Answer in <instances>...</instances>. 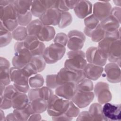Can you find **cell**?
I'll use <instances>...</instances> for the list:
<instances>
[{"label": "cell", "mask_w": 121, "mask_h": 121, "mask_svg": "<svg viewBox=\"0 0 121 121\" xmlns=\"http://www.w3.org/2000/svg\"><path fill=\"white\" fill-rule=\"evenodd\" d=\"M14 54L12 60L13 66L21 69L30 63L33 56L26 47L24 42H17L14 46Z\"/></svg>", "instance_id": "cell-1"}, {"label": "cell", "mask_w": 121, "mask_h": 121, "mask_svg": "<svg viewBox=\"0 0 121 121\" xmlns=\"http://www.w3.org/2000/svg\"><path fill=\"white\" fill-rule=\"evenodd\" d=\"M68 58L66 60L64 67L74 71L83 70L87 64L85 53L82 51H69L67 54Z\"/></svg>", "instance_id": "cell-2"}, {"label": "cell", "mask_w": 121, "mask_h": 121, "mask_svg": "<svg viewBox=\"0 0 121 121\" xmlns=\"http://www.w3.org/2000/svg\"><path fill=\"white\" fill-rule=\"evenodd\" d=\"M70 100H68L54 94L48 101L47 112L51 116H57L64 113L68 109Z\"/></svg>", "instance_id": "cell-3"}, {"label": "cell", "mask_w": 121, "mask_h": 121, "mask_svg": "<svg viewBox=\"0 0 121 121\" xmlns=\"http://www.w3.org/2000/svg\"><path fill=\"white\" fill-rule=\"evenodd\" d=\"M65 52V46L53 43L45 48L42 56L46 64H52L61 60Z\"/></svg>", "instance_id": "cell-4"}, {"label": "cell", "mask_w": 121, "mask_h": 121, "mask_svg": "<svg viewBox=\"0 0 121 121\" xmlns=\"http://www.w3.org/2000/svg\"><path fill=\"white\" fill-rule=\"evenodd\" d=\"M84 78L85 77L83 70L74 71L64 67L61 69L56 74V81L58 86L68 82L77 83Z\"/></svg>", "instance_id": "cell-5"}, {"label": "cell", "mask_w": 121, "mask_h": 121, "mask_svg": "<svg viewBox=\"0 0 121 121\" xmlns=\"http://www.w3.org/2000/svg\"><path fill=\"white\" fill-rule=\"evenodd\" d=\"M10 77L11 81L13 83V85L19 92L27 93L30 87L28 84V78L24 76L20 69L14 67L10 68Z\"/></svg>", "instance_id": "cell-6"}, {"label": "cell", "mask_w": 121, "mask_h": 121, "mask_svg": "<svg viewBox=\"0 0 121 121\" xmlns=\"http://www.w3.org/2000/svg\"><path fill=\"white\" fill-rule=\"evenodd\" d=\"M68 41L67 47L70 51L80 50L83 47L86 41V36L84 34L77 30H71L68 35Z\"/></svg>", "instance_id": "cell-7"}, {"label": "cell", "mask_w": 121, "mask_h": 121, "mask_svg": "<svg viewBox=\"0 0 121 121\" xmlns=\"http://www.w3.org/2000/svg\"><path fill=\"white\" fill-rule=\"evenodd\" d=\"M94 93L97 97L98 103L101 104L109 102L112 98V95L109 84L104 82H98L94 86Z\"/></svg>", "instance_id": "cell-8"}, {"label": "cell", "mask_w": 121, "mask_h": 121, "mask_svg": "<svg viewBox=\"0 0 121 121\" xmlns=\"http://www.w3.org/2000/svg\"><path fill=\"white\" fill-rule=\"evenodd\" d=\"M26 47L30 51L33 56L42 55L45 49L43 42L33 35H28L24 41Z\"/></svg>", "instance_id": "cell-9"}, {"label": "cell", "mask_w": 121, "mask_h": 121, "mask_svg": "<svg viewBox=\"0 0 121 121\" xmlns=\"http://www.w3.org/2000/svg\"><path fill=\"white\" fill-rule=\"evenodd\" d=\"M121 104L106 103L102 106L104 120L113 121L121 120Z\"/></svg>", "instance_id": "cell-10"}, {"label": "cell", "mask_w": 121, "mask_h": 121, "mask_svg": "<svg viewBox=\"0 0 121 121\" xmlns=\"http://www.w3.org/2000/svg\"><path fill=\"white\" fill-rule=\"evenodd\" d=\"M86 59L87 63L103 67L105 65L107 58L102 54L97 47H89L85 53Z\"/></svg>", "instance_id": "cell-11"}, {"label": "cell", "mask_w": 121, "mask_h": 121, "mask_svg": "<svg viewBox=\"0 0 121 121\" xmlns=\"http://www.w3.org/2000/svg\"><path fill=\"white\" fill-rule=\"evenodd\" d=\"M95 94L93 91L86 92L77 90L71 101L80 109L89 105L93 101Z\"/></svg>", "instance_id": "cell-12"}, {"label": "cell", "mask_w": 121, "mask_h": 121, "mask_svg": "<svg viewBox=\"0 0 121 121\" xmlns=\"http://www.w3.org/2000/svg\"><path fill=\"white\" fill-rule=\"evenodd\" d=\"M61 17V12L57 9L51 8L47 9L39 17V19L43 25L58 26Z\"/></svg>", "instance_id": "cell-13"}, {"label": "cell", "mask_w": 121, "mask_h": 121, "mask_svg": "<svg viewBox=\"0 0 121 121\" xmlns=\"http://www.w3.org/2000/svg\"><path fill=\"white\" fill-rule=\"evenodd\" d=\"M56 0H33L30 11L33 16L39 17L47 9H55Z\"/></svg>", "instance_id": "cell-14"}, {"label": "cell", "mask_w": 121, "mask_h": 121, "mask_svg": "<svg viewBox=\"0 0 121 121\" xmlns=\"http://www.w3.org/2000/svg\"><path fill=\"white\" fill-rule=\"evenodd\" d=\"M112 8V5L109 1H99L93 6L92 14L100 22L109 17Z\"/></svg>", "instance_id": "cell-15"}, {"label": "cell", "mask_w": 121, "mask_h": 121, "mask_svg": "<svg viewBox=\"0 0 121 121\" xmlns=\"http://www.w3.org/2000/svg\"><path fill=\"white\" fill-rule=\"evenodd\" d=\"M76 91V83L68 82L59 85L55 88V94L64 99L71 100Z\"/></svg>", "instance_id": "cell-16"}, {"label": "cell", "mask_w": 121, "mask_h": 121, "mask_svg": "<svg viewBox=\"0 0 121 121\" xmlns=\"http://www.w3.org/2000/svg\"><path fill=\"white\" fill-rule=\"evenodd\" d=\"M107 81L111 83H118L121 80L120 67L116 63L110 62L105 64L104 68Z\"/></svg>", "instance_id": "cell-17"}, {"label": "cell", "mask_w": 121, "mask_h": 121, "mask_svg": "<svg viewBox=\"0 0 121 121\" xmlns=\"http://www.w3.org/2000/svg\"><path fill=\"white\" fill-rule=\"evenodd\" d=\"M121 39L113 41L111 43L108 53L107 60L110 62L116 63L120 67L121 57Z\"/></svg>", "instance_id": "cell-18"}, {"label": "cell", "mask_w": 121, "mask_h": 121, "mask_svg": "<svg viewBox=\"0 0 121 121\" xmlns=\"http://www.w3.org/2000/svg\"><path fill=\"white\" fill-rule=\"evenodd\" d=\"M73 10L78 17L84 19L92 14L93 5L89 0H80Z\"/></svg>", "instance_id": "cell-19"}, {"label": "cell", "mask_w": 121, "mask_h": 121, "mask_svg": "<svg viewBox=\"0 0 121 121\" xmlns=\"http://www.w3.org/2000/svg\"><path fill=\"white\" fill-rule=\"evenodd\" d=\"M10 63L4 57L0 58V83L7 86L10 83Z\"/></svg>", "instance_id": "cell-20"}, {"label": "cell", "mask_w": 121, "mask_h": 121, "mask_svg": "<svg viewBox=\"0 0 121 121\" xmlns=\"http://www.w3.org/2000/svg\"><path fill=\"white\" fill-rule=\"evenodd\" d=\"M103 71V67L89 63H87L83 69L85 78L92 81L97 80L102 75Z\"/></svg>", "instance_id": "cell-21"}, {"label": "cell", "mask_w": 121, "mask_h": 121, "mask_svg": "<svg viewBox=\"0 0 121 121\" xmlns=\"http://www.w3.org/2000/svg\"><path fill=\"white\" fill-rule=\"evenodd\" d=\"M17 12L12 2L6 6H0V20L5 22L17 20Z\"/></svg>", "instance_id": "cell-22"}, {"label": "cell", "mask_w": 121, "mask_h": 121, "mask_svg": "<svg viewBox=\"0 0 121 121\" xmlns=\"http://www.w3.org/2000/svg\"><path fill=\"white\" fill-rule=\"evenodd\" d=\"M12 108L14 109H22L26 107L29 103V100L26 93L19 91L16 92L12 99Z\"/></svg>", "instance_id": "cell-23"}, {"label": "cell", "mask_w": 121, "mask_h": 121, "mask_svg": "<svg viewBox=\"0 0 121 121\" xmlns=\"http://www.w3.org/2000/svg\"><path fill=\"white\" fill-rule=\"evenodd\" d=\"M55 35L53 26L43 25L36 37L41 42H49L54 39Z\"/></svg>", "instance_id": "cell-24"}, {"label": "cell", "mask_w": 121, "mask_h": 121, "mask_svg": "<svg viewBox=\"0 0 121 121\" xmlns=\"http://www.w3.org/2000/svg\"><path fill=\"white\" fill-rule=\"evenodd\" d=\"M88 112L91 119V121H104L102 105L100 103H95L91 104L89 108Z\"/></svg>", "instance_id": "cell-25"}, {"label": "cell", "mask_w": 121, "mask_h": 121, "mask_svg": "<svg viewBox=\"0 0 121 121\" xmlns=\"http://www.w3.org/2000/svg\"><path fill=\"white\" fill-rule=\"evenodd\" d=\"M100 25L106 33H113L120 27V24L109 16L100 21Z\"/></svg>", "instance_id": "cell-26"}, {"label": "cell", "mask_w": 121, "mask_h": 121, "mask_svg": "<svg viewBox=\"0 0 121 121\" xmlns=\"http://www.w3.org/2000/svg\"><path fill=\"white\" fill-rule=\"evenodd\" d=\"M13 113L16 121H28L30 116L34 113L29 103L24 108L22 109H14Z\"/></svg>", "instance_id": "cell-27"}, {"label": "cell", "mask_w": 121, "mask_h": 121, "mask_svg": "<svg viewBox=\"0 0 121 121\" xmlns=\"http://www.w3.org/2000/svg\"><path fill=\"white\" fill-rule=\"evenodd\" d=\"M32 0H12V4L17 13L25 15L30 11Z\"/></svg>", "instance_id": "cell-28"}, {"label": "cell", "mask_w": 121, "mask_h": 121, "mask_svg": "<svg viewBox=\"0 0 121 121\" xmlns=\"http://www.w3.org/2000/svg\"><path fill=\"white\" fill-rule=\"evenodd\" d=\"M48 101L42 99L37 98L29 101L31 109L34 113H42L47 110Z\"/></svg>", "instance_id": "cell-29"}, {"label": "cell", "mask_w": 121, "mask_h": 121, "mask_svg": "<svg viewBox=\"0 0 121 121\" xmlns=\"http://www.w3.org/2000/svg\"><path fill=\"white\" fill-rule=\"evenodd\" d=\"M13 39L10 31L7 29L2 23H0V46L1 48L9 45Z\"/></svg>", "instance_id": "cell-30"}, {"label": "cell", "mask_w": 121, "mask_h": 121, "mask_svg": "<svg viewBox=\"0 0 121 121\" xmlns=\"http://www.w3.org/2000/svg\"><path fill=\"white\" fill-rule=\"evenodd\" d=\"M43 25L42 22L39 19L32 20L26 26L28 35L36 36Z\"/></svg>", "instance_id": "cell-31"}, {"label": "cell", "mask_w": 121, "mask_h": 121, "mask_svg": "<svg viewBox=\"0 0 121 121\" xmlns=\"http://www.w3.org/2000/svg\"><path fill=\"white\" fill-rule=\"evenodd\" d=\"M11 34L13 39L17 42L24 41L28 35L26 27L20 26H18Z\"/></svg>", "instance_id": "cell-32"}, {"label": "cell", "mask_w": 121, "mask_h": 121, "mask_svg": "<svg viewBox=\"0 0 121 121\" xmlns=\"http://www.w3.org/2000/svg\"><path fill=\"white\" fill-rule=\"evenodd\" d=\"M44 83V79L42 75L37 73L28 78V84L30 88H40L43 86Z\"/></svg>", "instance_id": "cell-33"}, {"label": "cell", "mask_w": 121, "mask_h": 121, "mask_svg": "<svg viewBox=\"0 0 121 121\" xmlns=\"http://www.w3.org/2000/svg\"><path fill=\"white\" fill-rule=\"evenodd\" d=\"M94 86L92 81L86 78L76 83L77 90L78 91L86 92L93 91Z\"/></svg>", "instance_id": "cell-34"}, {"label": "cell", "mask_w": 121, "mask_h": 121, "mask_svg": "<svg viewBox=\"0 0 121 121\" xmlns=\"http://www.w3.org/2000/svg\"><path fill=\"white\" fill-rule=\"evenodd\" d=\"M80 113V108H79L71 100H70L69 106L63 113L68 119L69 121H71L74 118L77 117Z\"/></svg>", "instance_id": "cell-35"}, {"label": "cell", "mask_w": 121, "mask_h": 121, "mask_svg": "<svg viewBox=\"0 0 121 121\" xmlns=\"http://www.w3.org/2000/svg\"><path fill=\"white\" fill-rule=\"evenodd\" d=\"M106 33L101 26L100 24L93 30L90 38L92 41L95 43H98L105 36Z\"/></svg>", "instance_id": "cell-36"}, {"label": "cell", "mask_w": 121, "mask_h": 121, "mask_svg": "<svg viewBox=\"0 0 121 121\" xmlns=\"http://www.w3.org/2000/svg\"><path fill=\"white\" fill-rule=\"evenodd\" d=\"M72 22V17L69 11L61 12V17L58 25L60 28H64L69 26Z\"/></svg>", "instance_id": "cell-37"}, {"label": "cell", "mask_w": 121, "mask_h": 121, "mask_svg": "<svg viewBox=\"0 0 121 121\" xmlns=\"http://www.w3.org/2000/svg\"><path fill=\"white\" fill-rule=\"evenodd\" d=\"M30 62L34 65L38 73L43 71L46 67V63L42 55L33 56Z\"/></svg>", "instance_id": "cell-38"}, {"label": "cell", "mask_w": 121, "mask_h": 121, "mask_svg": "<svg viewBox=\"0 0 121 121\" xmlns=\"http://www.w3.org/2000/svg\"><path fill=\"white\" fill-rule=\"evenodd\" d=\"M84 22L85 27L91 30L95 29L100 24V21L93 14L84 18Z\"/></svg>", "instance_id": "cell-39"}, {"label": "cell", "mask_w": 121, "mask_h": 121, "mask_svg": "<svg viewBox=\"0 0 121 121\" xmlns=\"http://www.w3.org/2000/svg\"><path fill=\"white\" fill-rule=\"evenodd\" d=\"M32 14L31 11L28 12L25 15L17 14V21L18 25L23 26H26L31 21Z\"/></svg>", "instance_id": "cell-40"}, {"label": "cell", "mask_w": 121, "mask_h": 121, "mask_svg": "<svg viewBox=\"0 0 121 121\" xmlns=\"http://www.w3.org/2000/svg\"><path fill=\"white\" fill-rule=\"evenodd\" d=\"M20 69L22 74L28 78L31 76L38 73L34 65L31 62L26 64Z\"/></svg>", "instance_id": "cell-41"}, {"label": "cell", "mask_w": 121, "mask_h": 121, "mask_svg": "<svg viewBox=\"0 0 121 121\" xmlns=\"http://www.w3.org/2000/svg\"><path fill=\"white\" fill-rule=\"evenodd\" d=\"M68 41V37L67 35L63 32L57 34L53 39V43H59L64 46L67 45Z\"/></svg>", "instance_id": "cell-42"}, {"label": "cell", "mask_w": 121, "mask_h": 121, "mask_svg": "<svg viewBox=\"0 0 121 121\" xmlns=\"http://www.w3.org/2000/svg\"><path fill=\"white\" fill-rule=\"evenodd\" d=\"M41 98L43 99L48 102L54 95L52 89L47 86H43L40 87Z\"/></svg>", "instance_id": "cell-43"}, {"label": "cell", "mask_w": 121, "mask_h": 121, "mask_svg": "<svg viewBox=\"0 0 121 121\" xmlns=\"http://www.w3.org/2000/svg\"><path fill=\"white\" fill-rule=\"evenodd\" d=\"M17 91L13 85H9L6 86L3 94L0 96L11 100L13 96Z\"/></svg>", "instance_id": "cell-44"}, {"label": "cell", "mask_w": 121, "mask_h": 121, "mask_svg": "<svg viewBox=\"0 0 121 121\" xmlns=\"http://www.w3.org/2000/svg\"><path fill=\"white\" fill-rule=\"evenodd\" d=\"M56 74H49L46 77L45 83L46 86L51 89L56 88L58 85L56 81Z\"/></svg>", "instance_id": "cell-45"}, {"label": "cell", "mask_w": 121, "mask_h": 121, "mask_svg": "<svg viewBox=\"0 0 121 121\" xmlns=\"http://www.w3.org/2000/svg\"><path fill=\"white\" fill-rule=\"evenodd\" d=\"M121 7H114L112 8L109 16L112 19L118 22L120 24H121Z\"/></svg>", "instance_id": "cell-46"}, {"label": "cell", "mask_w": 121, "mask_h": 121, "mask_svg": "<svg viewBox=\"0 0 121 121\" xmlns=\"http://www.w3.org/2000/svg\"><path fill=\"white\" fill-rule=\"evenodd\" d=\"M12 107V101L3 96H0V108L2 110H7Z\"/></svg>", "instance_id": "cell-47"}, {"label": "cell", "mask_w": 121, "mask_h": 121, "mask_svg": "<svg viewBox=\"0 0 121 121\" xmlns=\"http://www.w3.org/2000/svg\"><path fill=\"white\" fill-rule=\"evenodd\" d=\"M55 9L60 12L68 11L69 10L65 4L64 0H56Z\"/></svg>", "instance_id": "cell-48"}, {"label": "cell", "mask_w": 121, "mask_h": 121, "mask_svg": "<svg viewBox=\"0 0 121 121\" xmlns=\"http://www.w3.org/2000/svg\"><path fill=\"white\" fill-rule=\"evenodd\" d=\"M77 121H91L90 116L88 111H82L80 112L76 119Z\"/></svg>", "instance_id": "cell-49"}, {"label": "cell", "mask_w": 121, "mask_h": 121, "mask_svg": "<svg viewBox=\"0 0 121 121\" xmlns=\"http://www.w3.org/2000/svg\"><path fill=\"white\" fill-rule=\"evenodd\" d=\"M80 0H64L65 4L68 9H74L76 6L78 4Z\"/></svg>", "instance_id": "cell-50"}, {"label": "cell", "mask_w": 121, "mask_h": 121, "mask_svg": "<svg viewBox=\"0 0 121 121\" xmlns=\"http://www.w3.org/2000/svg\"><path fill=\"white\" fill-rule=\"evenodd\" d=\"M41 118L42 117L40 113H34L30 116L28 121H40Z\"/></svg>", "instance_id": "cell-51"}, {"label": "cell", "mask_w": 121, "mask_h": 121, "mask_svg": "<svg viewBox=\"0 0 121 121\" xmlns=\"http://www.w3.org/2000/svg\"><path fill=\"white\" fill-rule=\"evenodd\" d=\"M6 121H16L13 113H9L6 117Z\"/></svg>", "instance_id": "cell-52"}, {"label": "cell", "mask_w": 121, "mask_h": 121, "mask_svg": "<svg viewBox=\"0 0 121 121\" xmlns=\"http://www.w3.org/2000/svg\"><path fill=\"white\" fill-rule=\"evenodd\" d=\"M12 0H0V6H6L9 5L12 2Z\"/></svg>", "instance_id": "cell-53"}, {"label": "cell", "mask_w": 121, "mask_h": 121, "mask_svg": "<svg viewBox=\"0 0 121 121\" xmlns=\"http://www.w3.org/2000/svg\"><path fill=\"white\" fill-rule=\"evenodd\" d=\"M6 117L5 116L4 112L3 111L2 109H0V121H5Z\"/></svg>", "instance_id": "cell-54"}, {"label": "cell", "mask_w": 121, "mask_h": 121, "mask_svg": "<svg viewBox=\"0 0 121 121\" xmlns=\"http://www.w3.org/2000/svg\"><path fill=\"white\" fill-rule=\"evenodd\" d=\"M6 86L0 83V95H2L3 94Z\"/></svg>", "instance_id": "cell-55"}, {"label": "cell", "mask_w": 121, "mask_h": 121, "mask_svg": "<svg viewBox=\"0 0 121 121\" xmlns=\"http://www.w3.org/2000/svg\"><path fill=\"white\" fill-rule=\"evenodd\" d=\"M113 2L114 3V4L116 6V7H121V0H113Z\"/></svg>", "instance_id": "cell-56"}]
</instances>
